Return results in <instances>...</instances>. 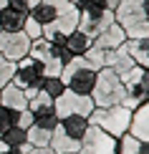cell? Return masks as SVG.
<instances>
[{
	"label": "cell",
	"instance_id": "obj_1",
	"mask_svg": "<svg viewBox=\"0 0 149 154\" xmlns=\"http://www.w3.org/2000/svg\"><path fill=\"white\" fill-rule=\"evenodd\" d=\"M88 121H91V126L106 131L109 137L119 139L121 134L129 131V124H132V111H129L126 106H121V104H114V106L94 109L91 116H88Z\"/></svg>",
	"mask_w": 149,
	"mask_h": 154
},
{
	"label": "cell",
	"instance_id": "obj_2",
	"mask_svg": "<svg viewBox=\"0 0 149 154\" xmlns=\"http://www.w3.org/2000/svg\"><path fill=\"white\" fill-rule=\"evenodd\" d=\"M124 99V86H121V79L116 76L111 68H99L96 71V83L91 88V101L96 109H104V106H114V104H121Z\"/></svg>",
	"mask_w": 149,
	"mask_h": 154
},
{
	"label": "cell",
	"instance_id": "obj_3",
	"mask_svg": "<svg viewBox=\"0 0 149 154\" xmlns=\"http://www.w3.org/2000/svg\"><path fill=\"white\" fill-rule=\"evenodd\" d=\"M61 81L66 83L68 91L81 94V96H91V88L96 83V71L79 56V58H71L61 68Z\"/></svg>",
	"mask_w": 149,
	"mask_h": 154
},
{
	"label": "cell",
	"instance_id": "obj_4",
	"mask_svg": "<svg viewBox=\"0 0 149 154\" xmlns=\"http://www.w3.org/2000/svg\"><path fill=\"white\" fill-rule=\"evenodd\" d=\"M121 86H124L121 106H126L129 111H134V109H139L141 104L149 101V71L147 68L134 66L126 76H121Z\"/></svg>",
	"mask_w": 149,
	"mask_h": 154
},
{
	"label": "cell",
	"instance_id": "obj_5",
	"mask_svg": "<svg viewBox=\"0 0 149 154\" xmlns=\"http://www.w3.org/2000/svg\"><path fill=\"white\" fill-rule=\"evenodd\" d=\"M46 79V71H43V66L38 61H33L30 56H25V58L15 61V73H13V83H15L18 88H23L25 94H28V99L33 96L38 88H41V81Z\"/></svg>",
	"mask_w": 149,
	"mask_h": 154
},
{
	"label": "cell",
	"instance_id": "obj_6",
	"mask_svg": "<svg viewBox=\"0 0 149 154\" xmlns=\"http://www.w3.org/2000/svg\"><path fill=\"white\" fill-rule=\"evenodd\" d=\"M28 56L43 66L46 76H61L63 61H61V53H58V46H56V43L46 41V38H38V41H33V43H30Z\"/></svg>",
	"mask_w": 149,
	"mask_h": 154
},
{
	"label": "cell",
	"instance_id": "obj_7",
	"mask_svg": "<svg viewBox=\"0 0 149 154\" xmlns=\"http://www.w3.org/2000/svg\"><path fill=\"white\" fill-rule=\"evenodd\" d=\"M94 101L91 96H81V94H73V91H63L58 99H53V111L58 119L63 116H71V114H81V116H91L94 111Z\"/></svg>",
	"mask_w": 149,
	"mask_h": 154
},
{
	"label": "cell",
	"instance_id": "obj_8",
	"mask_svg": "<svg viewBox=\"0 0 149 154\" xmlns=\"http://www.w3.org/2000/svg\"><path fill=\"white\" fill-rule=\"evenodd\" d=\"M76 154H116V139L109 137L106 131L96 129V126H88V131L79 142Z\"/></svg>",
	"mask_w": 149,
	"mask_h": 154
},
{
	"label": "cell",
	"instance_id": "obj_9",
	"mask_svg": "<svg viewBox=\"0 0 149 154\" xmlns=\"http://www.w3.org/2000/svg\"><path fill=\"white\" fill-rule=\"evenodd\" d=\"M30 43L33 41H30L23 30H18V33H5V30H0V56L13 61V63L28 56Z\"/></svg>",
	"mask_w": 149,
	"mask_h": 154
},
{
	"label": "cell",
	"instance_id": "obj_10",
	"mask_svg": "<svg viewBox=\"0 0 149 154\" xmlns=\"http://www.w3.org/2000/svg\"><path fill=\"white\" fill-rule=\"evenodd\" d=\"M111 23H114V13L111 10H79V25H76V28L94 41V38L99 35L101 30H106Z\"/></svg>",
	"mask_w": 149,
	"mask_h": 154
},
{
	"label": "cell",
	"instance_id": "obj_11",
	"mask_svg": "<svg viewBox=\"0 0 149 154\" xmlns=\"http://www.w3.org/2000/svg\"><path fill=\"white\" fill-rule=\"evenodd\" d=\"M0 106L13 109V111H25L28 109V94L10 81V83H5L0 88Z\"/></svg>",
	"mask_w": 149,
	"mask_h": 154
},
{
	"label": "cell",
	"instance_id": "obj_12",
	"mask_svg": "<svg viewBox=\"0 0 149 154\" xmlns=\"http://www.w3.org/2000/svg\"><path fill=\"white\" fill-rule=\"evenodd\" d=\"M124 43H126V33H124V28H121L119 23H111L106 30H101V33L94 38V46L104 48V51H114V48L124 46Z\"/></svg>",
	"mask_w": 149,
	"mask_h": 154
},
{
	"label": "cell",
	"instance_id": "obj_13",
	"mask_svg": "<svg viewBox=\"0 0 149 154\" xmlns=\"http://www.w3.org/2000/svg\"><path fill=\"white\" fill-rule=\"evenodd\" d=\"M106 66L111 68V71L119 76H126L129 71H132L137 63H134V58L129 56V51H126V43L124 46H119V48H114V51H109V56H106Z\"/></svg>",
	"mask_w": 149,
	"mask_h": 154
},
{
	"label": "cell",
	"instance_id": "obj_14",
	"mask_svg": "<svg viewBox=\"0 0 149 154\" xmlns=\"http://www.w3.org/2000/svg\"><path fill=\"white\" fill-rule=\"evenodd\" d=\"M129 134H132V137H137V139H141V142H149V101L132 111Z\"/></svg>",
	"mask_w": 149,
	"mask_h": 154
},
{
	"label": "cell",
	"instance_id": "obj_15",
	"mask_svg": "<svg viewBox=\"0 0 149 154\" xmlns=\"http://www.w3.org/2000/svg\"><path fill=\"white\" fill-rule=\"evenodd\" d=\"M58 126L66 131V137L76 139V142H81L83 134H86V131H88V126H91V121H88V116H81V114H71V116L58 119Z\"/></svg>",
	"mask_w": 149,
	"mask_h": 154
},
{
	"label": "cell",
	"instance_id": "obj_16",
	"mask_svg": "<svg viewBox=\"0 0 149 154\" xmlns=\"http://www.w3.org/2000/svg\"><path fill=\"white\" fill-rule=\"evenodd\" d=\"M48 146L53 149V154H76L79 152V142L71 139V137H66V131H63L61 126H56V129L51 131Z\"/></svg>",
	"mask_w": 149,
	"mask_h": 154
},
{
	"label": "cell",
	"instance_id": "obj_17",
	"mask_svg": "<svg viewBox=\"0 0 149 154\" xmlns=\"http://www.w3.org/2000/svg\"><path fill=\"white\" fill-rule=\"evenodd\" d=\"M126 51L134 58L139 68H147L149 71V38H129L126 41Z\"/></svg>",
	"mask_w": 149,
	"mask_h": 154
},
{
	"label": "cell",
	"instance_id": "obj_18",
	"mask_svg": "<svg viewBox=\"0 0 149 154\" xmlns=\"http://www.w3.org/2000/svg\"><path fill=\"white\" fill-rule=\"evenodd\" d=\"M63 46H66V48L71 51V56H73V58H79V56H83L88 48L94 46V41H91V38H88L86 33H81V30L76 28V30H71V33L66 35Z\"/></svg>",
	"mask_w": 149,
	"mask_h": 154
},
{
	"label": "cell",
	"instance_id": "obj_19",
	"mask_svg": "<svg viewBox=\"0 0 149 154\" xmlns=\"http://www.w3.org/2000/svg\"><path fill=\"white\" fill-rule=\"evenodd\" d=\"M25 18H28V15L20 13V10L3 8V10H0V30H5V33H18V30H23Z\"/></svg>",
	"mask_w": 149,
	"mask_h": 154
},
{
	"label": "cell",
	"instance_id": "obj_20",
	"mask_svg": "<svg viewBox=\"0 0 149 154\" xmlns=\"http://www.w3.org/2000/svg\"><path fill=\"white\" fill-rule=\"evenodd\" d=\"M38 91H43L48 99H58V96L66 91V83L61 81V76H46V79L41 81V88H38Z\"/></svg>",
	"mask_w": 149,
	"mask_h": 154
},
{
	"label": "cell",
	"instance_id": "obj_21",
	"mask_svg": "<svg viewBox=\"0 0 149 154\" xmlns=\"http://www.w3.org/2000/svg\"><path fill=\"white\" fill-rule=\"evenodd\" d=\"M51 109H53V99H48L43 91H36L28 99V111L33 114V116L36 114H43V111H51Z\"/></svg>",
	"mask_w": 149,
	"mask_h": 154
},
{
	"label": "cell",
	"instance_id": "obj_22",
	"mask_svg": "<svg viewBox=\"0 0 149 154\" xmlns=\"http://www.w3.org/2000/svg\"><path fill=\"white\" fill-rule=\"evenodd\" d=\"M106 56H109V51H104V48H96V46H91L86 51V53L81 56L83 61L88 63V66L94 68V71H99V68H106Z\"/></svg>",
	"mask_w": 149,
	"mask_h": 154
},
{
	"label": "cell",
	"instance_id": "obj_23",
	"mask_svg": "<svg viewBox=\"0 0 149 154\" xmlns=\"http://www.w3.org/2000/svg\"><path fill=\"white\" fill-rule=\"evenodd\" d=\"M25 142H28L30 146H48V142H51V131H46V129H41V126H28L25 129Z\"/></svg>",
	"mask_w": 149,
	"mask_h": 154
},
{
	"label": "cell",
	"instance_id": "obj_24",
	"mask_svg": "<svg viewBox=\"0 0 149 154\" xmlns=\"http://www.w3.org/2000/svg\"><path fill=\"white\" fill-rule=\"evenodd\" d=\"M0 139L5 142V146H8V149H18V146H23V144H25V129L15 124L13 129H8V131H5Z\"/></svg>",
	"mask_w": 149,
	"mask_h": 154
},
{
	"label": "cell",
	"instance_id": "obj_25",
	"mask_svg": "<svg viewBox=\"0 0 149 154\" xmlns=\"http://www.w3.org/2000/svg\"><path fill=\"white\" fill-rule=\"evenodd\" d=\"M33 124H36V126H41V129H46V131H53L56 126H58V116H56L53 109H51V111L36 114V116H33Z\"/></svg>",
	"mask_w": 149,
	"mask_h": 154
},
{
	"label": "cell",
	"instance_id": "obj_26",
	"mask_svg": "<svg viewBox=\"0 0 149 154\" xmlns=\"http://www.w3.org/2000/svg\"><path fill=\"white\" fill-rule=\"evenodd\" d=\"M18 114H20V111H13V109L0 106V137H3L8 129H13V126L18 124Z\"/></svg>",
	"mask_w": 149,
	"mask_h": 154
},
{
	"label": "cell",
	"instance_id": "obj_27",
	"mask_svg": "<svg viewBox=\"0 0 149 154\" xmlns=\"http://www.w3.org/2000/svg\"><path fill=\"white\" fill-rule=\"evenodd\" d=\"M13 73H15V63L0 56V88H3L5 83L13 81Z\"/></svg>",
	"mask_w": 149,
	"mask_h": 154
},
{
	"label": "cell",
	"instance_id": "obj_28",
	"mask_svg": "<svg viewBox=\"0 0 149 154\" xmlns=\"http://www.w3.org/2000/svg\"><path fill=\"white\" fill-rule=\"evenodd\" d=\"M23 33L28 35L30 41H38V38H43V25L28 15V18H25V25H23Z\"/></svg>",
	"mask_w": 149,
	"mask_h": 154
},
{
	"label": "cell",
	"instance_id": "obj_29",
	"mask_svg": "<svg viewBox=\"0 0 149 154\" xmlns=\"http://www.w3.org/2000/svg\"><path fill=\"white\" fill-rule=\"evenodd\" d=\"M38 3H41V0H8V8L20 10V13H25V15H28V13H30V8H36Z\"/></svg>",
	"mask_w": 149,
	"mask_h": 154
},
{
	"label": "cell",
	"instance_id": "obj_30",
	"mask_svg": "<svg viewBox=\"0 0 149 154\" xmlns=\"http://www.w3.org/2000/svg\"><path fill=\"white\" fill-rule=\"evenodd\" d=\"M18 126H23V129H28V126H33V114H30L28 109L18 114Z\"/></svg>",
	"mask_w": 149,
	"mask_h": 154
},
{
	"label": "cell",
	"instance_id": "obj_31",
	"mask_svg": "<svg viewBox=\"0 0 149 154\" xmlns=\"http://www.w3.org/2000/svg\"><path fill=\"white\" fill-rule=\"evenodd\" d=\"M141 10H144V18H147V23H149V0H141Z\"/></svg>",
	"mask_w": 149,
	"mask_h": 154
},
{
	"label": "cell",
	"instance_id": "obj_32",
	"mask_svg": "<svg viewBox=\"0 0 149 154\" xmlns=\"http://www.w3.org/2000/svg\"><path fill=\"white\" fill-rule=\"evenodd\" d=\"M3 154H20V152H18V149H5Z\"/></svg>",
	"mask_w": 149,
	"mask_h": 154
},
{
	"label": "cell",
	"instance_id": "obj_33",
	"mask_svg": "<svg viewBox=\"0 0 149 154\" xmlns=\"http://www.w3.org/2000/svg\"><path fill=\"white\" fill-rule=\"evenodd\" d=\"M5 149H8V146H5V142H3V139H0V154H3Z\"/></svg>",
	"mask_w": 149,
	"mask_h": 154
},
{
	"label": "cell",
	"instance_id": "obj_34",
	"mask_svg": "<svg viewBox=\"0 0 149 154\" xmlns=\"http://www.w3.org/2000/svg\"><path fill=\"white\" fill-rule=\"evenodd\" d=\"M3 8H8V0H0V10Z\"/></svg>",
	"mask_w": 149,
	"mask_h": 154
},
{
	"label": "cell",
	"instance_id": "obj_35",
	"mask_svg": "<svg viewBox=\"0 0 149 154\" xmlns=\"http://www.w3.org/2000/svg\"><path fill=\"white\" fill-rule=\"evenodd\" d=\"M68 3H73V5H79V0H68Z\"/></svg>",
	"mask_w": 149,
	"mask_h": 154
}]
</instances>
